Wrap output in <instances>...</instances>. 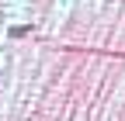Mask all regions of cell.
<instances>
[{"instance_id": "6da1fadb", "label": "cell", "mask_w": 125, "mask_h": 121, "mask_svg": "<svg viewBox=\"0 0 125 121\" xmlns=\"http://www.w3.org/2000/svg\"><path fill=\"white\" fill-rule=\"evenodd\" d=\"M0 76H4V69H0Z\"/></svg>"}]
</instances>
